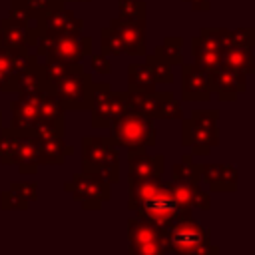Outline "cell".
<instances>
[{"instance_id": "cell-1", "label": "cell", "mask_w": 255, "mask_h": 255, "mask_svg": "<svg viewBox=\"0 0 255 255\" xmlns=\"http://www.w3.org/2000/svg\"><path fill=\"white\" fill-rule=\"evenodd\" d=\"M163 249L165 253L179 255L219 253V249L211 245V231L199 225L191 213L179 215L169 227L163 229Z\"/></svg>"}, {"instance_id": "cell-2", "label": "cell", "mask_w": 255, "mask_h": 255, "mask_svg": "<svg viewBox=\"0 0 255 255\" xmlns=\"http://www.w3.org/2000/svg\"><path fill=\"white\" fill-rule=\"evenodd\" d=\"M151 118L139 114L133 108H128L122 116L108 124L110 139L116 145L126 147L128 151H143L145 147L155 145V128Z\"/></svg>"}, {"instance_id": "cell-3", "label": "cell", "mask_w": 255, "mask_h": 255, "mask_svg": "<svg viewBox=\"0 0 255 255\" xmlns=\"http://www.w3.org/2000/svg\"><path fill=\"white\" fill-rule=\"evenodd\" d=\"M217 118L215 110H195L189 118H181V143L191 147L193 155H209L219 143Z\"/></svg>"}, {"instance_id": "cell-4", "label": "cell", "mask_w": 255, "mask_h": 255, "mask_svg": "<svg viewBox=\"0 0 255 255\" xmlns=\"http://www.w3.org/2000/svg\"><path fill=\"white\" fill-rule=\"evenodd\" d=\"M82 171H96L110 183L120 181V153L110 137L86 135L82 139Z\"/></svg>"}, {"instance_id": "cell-5", "label": "cell", "mask_w": 255, "mask_h": 255, "mask_svg": "<svg viewBox=\"0 0 255 255\" xmlns=\"http://www.w3.org/2000/svg\"><path fill=\"white\" fill-rule=\"evenodd\" d=\"M34 48L38 58H56L74 64V62H82L86 56L92 54V38L82 34H58V36L38 34Z\"/></svg>"}, {"instance_id": "cell-6", "label": "cell", "mask_w": 255, "mask_h": 255, "mask_svg": "<svg viewBox=\"0 0 255 255\" xmlns=\"http://www.w3.org/2000/svg\"><path fill=\"white\" fill-rule=\"evenodd\" d=\"M64 189L84 207V209H100L110 195V181L96 171H80L74 173L72 179L64 185Z\"/></svg>"}, {"instance_id": "cell-7", "label": "cell", "mask_w": 255, "mask_h": 255, "mask_svg": "<svg viewBox=\"0 0 255 255\" xmlns=\"http://www.w3.org/2000/svg\"><path fill=\"white\" fill-rule=\"evenodd\" d=\"M133 211H135V217H139L141 221H147V223H151L155 227H161V229L169 227L179 215L191 213V211H185L177 205V201L173 199V195L169 191L167 181H165V187L157 195L141 201Z\"/></svg>"}, {"instance_id": "cell-8", "label": "cell", "mask_w": 255, "mask_h": 255, "mask_svg": "<svg viewBox=\"0 0 255 255\" xmlns=\"http://www.w3.org/2000/svg\"><path fill=\"white\" fill-rule=\"evenodd\" d=\"M94 80L88 72H72L56 82L50 90L58 98L64 110H88Z\"/></svg>"}, {"instance_id": "cell-9", "label": "cell", "mask_w": 255, "mask_h": 255, "mask_svg": "<svg viewBox=\"0 0 255 255\" xmlns=\"http://www.w3.org/2000/svg\"><path fill=\"white\" fill-rule=\"evenodd\" d=\"M129 253L131 255H163V229L155 227L139 217L128 219Z\"/></svg>"}, {"instance_id": "cell-10", "label": "cell", "mask_w": 255, "mask_h": 255, "mask_svg": "<svg viewBox=\"0 0 255 255\" xmlns=\"http://www.w3.org/2000/svg\"><path fill=\"white\" fill-rule=\"evenodd\" d=\"M42 94H44V90L36 92V94H18L16 100L10 102V108H12L10 129L18 137L34 133V126L40 120V100H42Z\"/></svg>"}, {"instance_id": "cell-11", "label": "cell", "mask_w": 255, "mask_h": 255, "mask_svg": "<svg viewBox=\"0 0 255 255\" xmlns=\"http://www.w3.org/2000/svg\"><path fill=\"white\" fill-rule=\"evenodd\" d=\"M84 28V20L78 18L72 10L58 6L52 8L48 12H44L42 16L36 18V30L38 34H46V36H58V34H80Z\"/></svg>"}, {"instance_id": "cell-12", "label": "cell", "mask_w": 255, "mask_h": 255, "mask_svg": "<svg viewBox=\"0 0 255 255\" xmlns=\"http://www.w3.org/2000/svg\"><path fill=\"white\" fill-rule=\"evenodd\" d=\"M211 94V72L197 64H181V100L209 102Z\"/></svg>"}, {"instance_id": "cell-13", "label": "cell", "mask_w": 255, "mask_h": 255, "mask_svg": "<svg viewBox=\"0 0 255 255\" xmlns=\"http://www.w3.org/2000/svg\"><path fill=\"white\" fill-rule=\"evenodd\" d=\"M247 90V76L229 68L219 66L211 72V92L219 96L221 102H233L237 96L245 94Z\"/></svg>"}, {"instance_id": "cell-14", "label": "cell", "mask_w": 255, "mask_h": 255, "mask_svg": "<svg viewBox=\"0 0 255 255\" xmlns=\"http://www.w3.org/2000/svg\"><path fill=\"white\" fill-rule=\"evenodd\" d=\"M110 28L116 32L122 50L129 56H145L147 48H145V26L141 24H133V22H126L122 18H114L110 20Z\"/></svg>"}, {"instance_id": "cell-15", "label": "cell", "mask_w": 255, "mask_h": 255, "mask_svg": "<svg viewBox=\"0 0 255 255\" xmlns=\"http://www.w3.org/2000/svg\"><path fill=\"white\" fill-rule=\"evenodd\" d=\"M199 175L211 191L233 193L237 189V169L231 163H199Z\"/></svg>"}, {"instance_id": "cell-16", "label": "cell", "mask_w": 255, "mask_h": 255, "mask_svg": "<svg viewBox=\"0 0 255 255\" xmlns=\"http://www.w3.org/2000/svg\"><path fill=\"white\" fill-rule=\"evenodd\" d=\"M129 181L133 179H147V177H161L165 169V157L161 153L147 155L143 151H129Z\"/></svg>"}, {"instance_id": "cell-17", "label": "cell", "mask_w": 255, "mask_h": 255, "mask_svg": "<svg viewBox=\"0 0 255 255\" xmlns=\"http://www.w3.org/2000/svg\"><path fill=\"white\" fill-rule=\"evenodd\" d=\"M38 40V30L30 26H20L10 18L0 22V46L4 48H28L32 50Z\"/></svg>"}, {"instance_id": "cell-18", "label": "cell", "mask_w": 255, "mask_h": 255, "mask_svg": "<svg viewBox=\"0 0 255 255\" xmlns=\"http://www.w3.org/2000/svg\"><path fill=\"white\" fill-rule=\"evenodd\" d=\"M169 191H171L173 199L177 201V205L181 209H185V211H191V207H199L203 211H209L211 209L209 193L203 191L199 183L185 185V183H173V181H169Z\"/></svg>"}, {"instance_id": "cell-19", "label": "cell", "mask_w": 255, "mask_h": 255, "mask_svg": "<svg viewBox=\"0 0 255 255\" xmlns=\"http://www.w3.org/2000/svg\"><path fill=\"white\" fill-rule=\"evenodd\" d=\"M110 96L112 88L108 82H94L92 96H90V112H92V126L94 128H108L110 124Z\"/></svg>"}, {"instance_id": "cell-20", "label": "cell", "mask_w": 255, "mask_h": 255, "mask_svg": "<svg viewBox=\"0 0 255 255\" xmlns=\"http://www.w3.org/2000/svg\"><path fill=\"white\" fill-rule=\"evenodd\" d=\"M221 66L241 72L245 76L255 74V56L253 46H229L221 52Z\"/></svg>"}, {"instance_id": "cell-21", "label": "cell", "mask_w": 255, "mask_h": 255, "mask_svg": "<svg viewBox=\"0 0 255 255\" xmlns=\"http://www.w3.org/2000/svg\"><path fill=\"white\" fill-rule=\"evenodd\" d=\"M14 165H18V171L24 175L36 173V169L40 167V151H38V139L34 135L18 137Z\"/></svg>"}, {"instance_id": "cell-22", "label": "cell", "mask_w": 255, "mask_h": 255, "mask_svg": "<svg viewBox=\"0 0 255 255\" xmlns=\"http://www.w3.org/2000/svg\"><path fill=\"white\" fill-rule=\"evenodd\" d=\"M38 151H40V165H62L74 153V147L64 141V135H60V137L38 139Z\"/></svg>"}, {"instance_id": "cell-23", "label": "cell", "mask_w": 255, "mask_h": 255, "mask_svg": "<svg viewBox=\"0 0 255 255\" xmlns=\"http://www.w3.org/2000/svg\"><path fill=\"white\" fill-rule=\"evenodd\" d=\"M165 187V181L161 177H147V179H133L129 181V193H128V209H135L141 201L157 195Z\"/></svg>"}, {"instance_id": "cell-24", "label": "cell", "mask_w": 255, "mask_h": 255, "mask_svg": "<svg viewBox=\"0 0 255 255\" xmlns=\"http://www.w3.org/2000/svg\"><path fill=\"white\" fill-rule=\"evenodd\" d=\"M46 88H48V84H46L44 70H42L40 62H36L34 66L24 70L16 78V94H36V92H42Z\"/></svg>"}, {"instance_id": "cell-25", "label": "cell", "mask_w": 255, "mask_h": 255, "mask_svg": "<svg viewBox=\"0 0 255 255\" xmlns=\"http://www.w3.org/2000/svg\"><path fill=\"white\" fill-rule=\"evenodd\" d=\"M128 98H129V108L137 110L139 114L151 118V120H159V94L153 92H129L128 90Z\"/></svg>"}, {"instance_id": "cell-26", "label": "cell", "mask_w": 255, "mask_h": 255, "mask_svg": "<svg viewBox=\"0 0 255 255\" xmlns=\"http://www.w3.org/2000/svg\"><path fill=\"white\" fill-rule=\"evenodd\" d=\"M42 70H44V78H46V84L48 88H52L56 82H60L64 76L72 74V72H82L84 66L82 62H62V60H56V58H46V62L42 64Z\"/></svg>"}, {"instance_id": "cell-27", "label": "cell", "mask_w": 255, "mask_h": 255, "mask_svg": "<svg viewBox=\"0 0 255 255\" xmlns=\"http://www.w3.org/2000/svg\"><path fill=\"white\" fill-rule=\"evenodd\" d=\"M155 80L145 64H129L128 66V90L129 92H153Z\"/></svg>"}, {"instance_id": "cell-28", "label": "cell", "mask_w": 255, "mask_h": 255, "mask_svg": "<svg viewBox=\"0 0 255 255\" xmlns=\"http://www.w3.org/2000/svg\"><path fill=\"white\" fill-rule=\"evenodd\" d=\"M171 181H173V183H185V185L199 183V181H201L199 163H195V161L191 159V155L185 153V155L181 157V161H177V163L171 167Z\"/></svg>"}, {"instance_id": "cell-29", "label": "cell", "mask_w": 255, "mask_h": 255, "mask_svg": "<svg viewBox=\"0 0 255 255\" xmlns=\"http://www.w3.org/2000/svg\"><path fill=\"white\" fill-rule=\"evenodd\" d=\"M191 48H193V64H197L199 68H203L207 72H213V70H217L221 66V52L205 48L197 40V36L191 40Z\"/></svg>"}, {"instance_id": "cell-30", "label": "cell", "mask_w": 255, "mask_h": 255, "mask_svg": "<svg viewBox=\"0 0 255 255\" xmlns=\"http://www.w3.org/2000/svg\"><path fill=\"white\" fill-rule=\"evenodd\" d=\"M183 38L181 36H167L161 46L155 48L153 54H157L159 58H163L169 66H175V64H183Z\"/></svg>"}, {"instance_id": "cell-31", "label": "cell", "mask_w": 255, "mask_h": 255, "mask_svg": "<svg viewBox=\"0 0 255 255\" xmlns=\"http://www.w3.org/2000/svg\"><path fill=\"white\" fill-rule=\"evenodd\" d=\"M118 10H120L118 18H122L126 22H133V24L145 26L147 4L143 0H120L118 2Z\"/></svg>"}, {"instance_id": "cell-32", "label": "cell", "mask_w": 255, "mask_h": 255, "mask_svg": "<svg viewBox=\"0 0 255 255\" xmlns=\"http://www.w3.org/2000/svg\"><path fill=\"white\" fill-rule=\"evenodd\" d=\"M64 108L62 104L58 102V98L54 96V92L50 88L44 90L42 94V100H40V120H46V122H60V120H66L64 118Z\"/></svg>"}, {"instance_id": "cell-33", "label": "cell", "mask_w": 255, "mask_h": 255, "mask_svg": "<svg viewBox=\"0 0 255 255\" xmlns=\"http://www.w3.org/2000/svg\"><path fill=\"white\" fill-rule=\"evenodd\" d=\"M197 40L215 52H223L225 48H229V30H221V28H203L197 36Z\"/></svg>"}, {"instance_id": "cell-34", "label": "cell", "mask_w": 255, "mask_h": 255, "mask_svg": "<svg viewBox=\"0 0 255 255\" xmlns=\"http://www.w3.org/2000/svg\"><path fill=\"white\" fill-rule=\"evenodd\" d=\"M145 66L151 72V78L155 80V84H171L173 82L171 66L163 58H159L157 54H147L145 52Z\"/></svg>"}, {"instance_id": "cell-35", "label": "cell", "mask_w": 255, "mask_h": 255, "mask_svg": "<svg viewBox=\"0 0 255 255\" xmlns=\"http://www.w3.org/2000/svg\"><path fill=\"white\" fill-rule=\"evenodd\" d=\"M16 145H18V135L10 128L0 129V163L2 165H12L14 163Z\"/></svg>"}, {"instance_id": "cell-36", "label": "cell", "mask_w": 255, "mask_h": 255, "mask_svg": "<svg viewBox=\"0 0 255 255\" xmlns=\"http://www.w3.org/2000/svg\"><path fill=\"white\" fill-rule=\"evenodd\" d=\"M183 110L171 92H159V120H181Z\"/></svg>"}, {"instance_id": "cell-37", "label": "cell", "mask_w": 255, "mask_h": 255, "mask_svg": "<svg viewBox=\"0 0 255 255\" xmlns=\"http://www.w3.org/2000/svg\"><path fill=\"white\" fill-rule=\"evenodd\" d=\"M66 133V120L60 122H46V120H38L34 126V137L36 139H46V137H60Z\"/></svg>"}, {"instance_id": "cell-38", "label": "cell", "mask_w": 255, "mask_h": 255, "mask_svg": "<svg viewBox=\"0 0 255 255\" xmlns=\"http://www.w3.org/2000/svg\"><path fill=\"white\" fill-rule=\"evenodd\" d=\"M100 48H102V54L104 56H120V54H124L122 44H120L116 32L110 26L100 32Z\"/></svg>"}, {"instance_id": "cell-39", "label": "cell", "mask_w": 255, "mask_h": 255, "mask_svg": "<svg viewBox=\"0 0 255 255\" xmlns=\"http://www.w3.org/2000/svg\"><path fill=\"white\" fill-rule=\"evenodd\" d=\"M10 20L20 24V26H30L36 28V18L32 16V12L24 6L22 0H12L10 2Z\"/></svg>"}, {"instance_id": "cell-40", "label": "cell", "mask_w": 255, "mask_h": 255, "mask_svg": "<svg viewBox=\"0 0 255 255\" xmlns=\"http://www.w3.org/2000/svg\"><path fill=\"white\" fill-rule=\"evenodd\" d=\"M10 191L16 193L18 197H22L28 203L38 199V183L36 181H12L10 183Z\"/></svg>"}, {"instance_id": "cell-41", "label": "cell", "mask_w": 255, "mask_h": 255, "mask_svg": "<svg viewBox=\"0 0 255 255\" xmlns=\"http://www.w3.org/2000/svg\"><path fill=\"white\" fill-rule=\"evenodd\" d=\"M128 108H129L128 92H112V96H110V108H108L110 122H112V120H116L118 116H122Z\"/></svg>"}, {"instance_id": "cell-42", "label": "cell", "mask_w": 255, "mask_h": 255, "mask_svg": "<svg viewBox=\"0 0 255 255\" xmlns=\"http://www.w3.org/2000/svg\"><path fill=\"white\" fill-rule=\"evenodd\" d=\"M22 2H24V6L32 12V16H34V18H38V16H42L44 12L52 10V8L64 6V2H66V0H22Z\"/></svg>"}, {"instance_id": "cell-43", "label": "cell", "mask_w": 255, "mask_h": 255, "mask_svg": "<svg viewBox=\"0 0 255 255\" xmlns=\"http://www.w3.org/2000/svg\"><path fill=\"white\" fill-rule=\"evenodd\" d=\"M229 46H255V32L251 28L229 30Z\"/></svg>"}, {"instance_id": "cell-44", "label": "cell", "mask_w": 255, "mask_h": 255, "mask_svg": "<svg viewBox=\"0 0 255 255\" xmlns=\"http://www.w3.org/2000/svg\"><path fill=\"white\" fill-rule=\"evenodd\" d=\"M0 207H2V209H28L30 203L24 201L22 197H18L16 193H12V191L8 189V191H4V193L0 195Z\"/></svg>"}, {"instance_id": "cell-45", "label": "cell", "mask_w": 255, "mask_h": 255, "mask_svg": "<svg viewBox=\"0 0 255 255\" xmlns=\"http://www.w3.org/2000/svg\"><path fill=\"white\" fill-rule=\"evenodd\" d=\"M90 56H92V70L94 72L104 74V76H108L112 72V66L108 62V56H104V54H90Z\"/></svg>"}, {"instance_id": "cell-46", "label": "cell", "mask_w": 255, "mask_h": 255, "mask_svg": "<svg viewBox=\"0 0 255 255\" xmlns=\"http://www.w3.org/2000/svg\"><path fill=\"white\" fill-rule=\"evenodd\" d=\"M189 4H191V8L193 10H197V12H207L209 8H211V4H209V0H187Z\"/></svg>"}, {"instance_id": "cell-47", "label": "cell", "mask_w": 255, "mask_h": 255, "mask_svg": "<svg viewBox=\"0 0 255 255\" xmlns=\"http://www.w3.org/2000/svg\"><path fill=\"white\" fill-rule=\"evenodd\" d=\"M74 2H90V0H74Z\"/></svg>"}, {"instance_id": "cell-48", "label": "cell", "mask_w": 255, "mask_h": 255, "mask_svg": "<svg viewBox=\"0 0 255 255\" xmlns=\"http://www.w3.org/2000/svg\"><path fill=\"white\" fill-rule=\"evenodd\" d=\"M0 126H2V112H0Z\"/></svg>"}]
</instances>
